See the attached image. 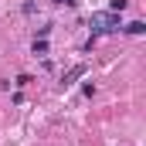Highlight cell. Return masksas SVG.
<instances>
[{"mask_svg":"<svg viewBox=\"0 0 146 146\" xmlns=\"http://www.w3.org/2000/svg\"><path fill=\"white\" fill-rule=\"evenodd\" d=\"M122 31H126V34H136V37H139V34H146V24H143V21H133V24H126Z\"/></svg>","mask_w":146,"mask_h":146,"instance_id":"obj_3","label":"cell"},{"mask_svg":"<svg viewBox=\"0 0 146 146\" xmlns=\"http://www.w3.org/2000/svg\"><path fill=\"white\" fill-rule=\"evenodd\" d=\"M126 7H129V0H109V10H112V14H122Z\"/></svg>","mask_w":146,"mask_h":146,"instance_id":"obj_5","label":"cell"},{"mask_svg":"<svg viewBox=\"0 0 146 146\" xmlns=\"http://www.w3.org/2000/svg\"><path fill=\"white\" fill-rule=\"evenodd\" d=\"M82 75H85V65H75V68H68V75H61V85L68 88V85H72V82H78Z\"/></svg>","mask_w":146,"mask_h":146,"instance_id":"obj_2","label":"cell"},{"mask_svg":"<svg viewBox=\"0 0 146 146\" xmlns=\"http://www.w3.org/2000/svg\"><path fill=\"white\" fill-rule=\"evenodd\" d=\"M31 51H34V54H48V37H34Z\"/></svg>","mask_w":146,"mask_h":146,"instance_id":"obj_4","label":"cell"},{"mask_svg":"<svg viewBox=\"0 0 146 146\" xmlns=\"http://www.w3.org/2000/svg\"><path fill=\"white\" fill-rule=\"evenodd\" d=\"M54 3H75V0H54Z\"/></svg>","mask_w":146,"mask_h":146,"instance_id":"obj_6","label":"cell"},{"mask_svg":"<svg viewBox=\"0 0 146 146\" xmlns=\"http://www.w3.org/2000/svg\"><path fill=\"white\" fill-rule=\"evenodd\" d=\"M119 27H122V21H119V14H112V10H99V14L88 17V31H92V34H115Z\"/></svg>","mask_w":146,"mask_h":146,"instance_id":"obj_1","label":"cell"}]
</instances>
